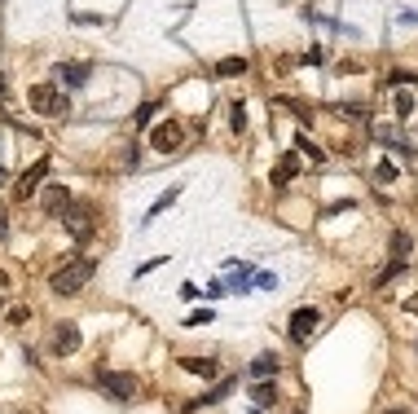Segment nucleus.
Instances as JSON below:
<instances>
[{"instance_id":"1","label":"nucleus","mask_w":418,"mask_h":414,"mask_svg":"<svg viewBox=\"0 0 418 414\" xmlns=\"http://www.w3.org/2000/svg\"><path fill=\"white\" fill-rule=\"evenodd\" d=\"M93 273H97V256H75L71 265H62L53 278H49V291L53 296H80Z\"/></svg>"},{"instance_id":"2","label":"nucleus","mask_w":418,"mask_h":414,"mask_svg":"<svg viewBox=\"0 0 418 414\" xmlns=\"http://www.w3.org/2000/svg\"><path fill=\"white\" fill-rule=\"evenodd\" d=\"M27 101H31V111L44 115V119H62V115H71V101H66V93H62L58 80H40V84H31Z\"/></svg>"},{"instance_id":"3","label":"nucleus","mask_w":418,"mask_h":414,"mask_svg":"<svg viewBox=\"0 0 418 414\" xmlns=\"http://www.w3.org/2000/svg\"><path fill=\"white\" fill-rule=\"evenodd\" d=\"M62 225H66V234H71L75 243H88V238L97 234V212H93V203H71L66 216H62Z\"/></svg>"},{"instance_id":"4","label":"nucleus","mask_w":418,"mask_h":414,"mask_svg":"<svg viewBox=\"0 0 418 414\" xmlns=\"http://www.w3.org/2000/svg\"><path fill=\"white\" fill-rule=\"evenodd\" d=\"M97 383H101V393L111 401H119V405H128L137 397V375L133 370H97Z\"/></svg>"},{"instance_id":"5","label":"nucleus","mask_w":418,"mask_h":414,"mask_svg":"<svg viewBox=\"0 0 418 414\" xmlns=\"http://www.w3.org/2000/svg\"><path fill=\"white\" fill-rule=\"evenodd\" d=\"M44 176H49V154H40V159L27 168V172H22L18 176V186H14V198H22V203H27L31 194H40V186H44Z\"/></svg>"},{"instance_id":"6","label":"nucleus","mask_w":418,"mask_h":414,"mask_svg":"<svg viewBox=\"0 0 418 414\" xmlns=\"http://www.w3.org/2000/svg\"><path fill=\"white\" fill-rule=\"evenodd\" d=\"M180 141H185V128H180L176 119H168V123H159L150 133V146L154 150H163V154H172V150H180Z\"/></svg>"},{"instance_id":"7","label":"nucleus","mask_w":418,"mask_h":414,"mask_svg":"<svg viewBox=\"0 0 418 414\" xmlns=\"http://www.w3.org/2000/svg\"><path fill=\"white\" fill-rule=\"evenodd\" d=\"M317 322H322V313H317V308H295V313H291V340L295 344H308L312 340V330H317Z\"/></svg>"},{"instance_id":"8","label":"nucleus","mask_w":418,"mask_h":414,"mask_svg":"<svg viewBox=\"0 0 418 414\" xmlns=\"http://www.w3.org/2000/svg\"><path fill=\"white\" fill-rule=\"evenodd\" d=\"M80 344H84L80 326H75V322H58V330H53V353H58V357H71V353H80Z\"/></svg>"},{"instance_id":"9","label":"nucleus","mask_w":418,"mask_h":414,"mask_svg":"<svg viewBox=\"0 0 418 414\" xmlns=\"http://www.w3.org/2000/svg\"><path fill=\"white\" fill-rule=\"evenodd\" d=\"M233 388H238V379H233V375H225V379H216L212 388H207V393L198 397V401H185V414H194L198 405H216V401H225L229 393H233Z\"/></svg>"},{"instance_id":"10","label":"nucleus","mask_w":418,"mask_h":414,"mask_svg":"<svg viewBox=\"0 0 418 414\" xmlns=\"http://www.w3.org/2000/svg\"><path fill=\"white\" fill-rule=\"evenodd\" d=\"M295 172H300V150H286L282 159H277V168H273V176H269V186L273 190H286L295 181Z\"/></svg>"},{"instance_id":"11","label":"nucleus","mask_w":418,"mask_h":414,"mask_svg":"<svg viewBox=\"0 0 418 414\" xmlns=\"http://www.w3.org/2000/svg\"><path fill=\"white\" fill-rule=\"evenodd\" d=\"M88 75H93V66H88V62H58V66H53V80H58V84L66 80L71 89L88 84Z\"/></svg>"},{"instance_id":"12","label":"nucleus","mask_w":418,"mask_h":414,"mask_svg":"<svg viewBox=\"0 0 418 414\" xmlns=\"http://www.w3.org/2000/svg\"><path fill=\"white\" fill-rule=\"evenodd\" d=\"M71 190L66 186H44V216H66V207H71Z\"/></svg>"},{"instance_id":"13","label":"nucleus","mask_w":418,"mask_h":414,"mask_svg":"<svg viewBox=\"0 0 418 414\" xmlns=\"http://www.w3.org/2000/svg\"><path fill=\"white\" fill-rule=\"evenodd\" d=\"M180 370H190L198 379H220V366L212 357H180Z\"/></svg>"},{"instance_id":"14","label":"nucleus","mask_w":418,"mask_h":414,"mask_svg":"<svg viewBox=\"0 0 418 414\" xmlns=\"http://www.w3.org/2000/svg\"><path fill=\"white\" fill-rule=\"evenodd\" d=\"M176 198H180V190H176V186H172L168 194H159V198H154V203H150V212H146V221H141V225H154V221H159V216L168 212V207H172Z\"/></svg>"},{"instance_id":"15","label":"nucleus","mask_w":418,"mask_h":414,"mask_svg":"<svg viewBox=\"0 0 418 414\" xmlns=\"http://www.w3.org/2000/svg\"><path fill=\"white\" fill-rule=\"evenodd\" d=\"M277 370H282V361H277L273 353H260V357L251 361V375H255V379H269V375H277Z\"/></svg>"},{"instance_id":"16","label":"nucleus","mask_w":418,"mask_h":414,"mask_svg":"<svg viewBox=\"0 0 418 414\" xmlns=\"http://www.w3.org/2000/svg\"><path fill=\"white\" fill-rule=\"evenodd\" d=\"M247 58H220L216 62V75H220V80H233V75H247Z\"/></svg>"},{"instance_id":"17","label":"nucleus","mask_w":418,"mask_h":414,"mask_svg":"<svg viewBox=\"0 0 418 414\" xmlns=\"http://www.w3.org/2000/svg\"><path fill=\"white\" fill-rule=\"evenodd\" d=\"M295 150L304 154V159H308V163H322V159H326V150H322L317 141H308L304 133H295Z\"/></svg>"},{"instance_id":"18","label":"nucleus","mask_w":418,"mask_h":414,"mask_svg":"<svg viewBox=\"0 0 418 414\" xmlns=\"http://www.w3.org/2000/svg\"><path fill=\"white\" fill-rule=\"evenodd\" d=\"M251 397H255V410H269V405L277 401V388H273V383H255Z\"/></svg>"},{"instance_id":"19","label":"nucleus","mask_w":418,"mask_h":414,"mask_svg":"<svg viewBox=\"0 0 418 414\" xmlns=\"http://www.w3.org/2000/svg\"><path fill=\"white\" fill-rule=\"evenodd\" d=\"M405 269H409V256H392V265L379 273V287H387V282L397 278V273H405Z\"/></svg>"},{"instance_id":"20","label":"nucleus","mask_w":418,"mask_h":414,"mask_svg":"<svg viewBox=\"0 0 418 414\" xmlns=\"http://www.w3.org/2000/svg\"><path fill=\"white\" fill-rule=\"evenodd\" d=\"M229 128L233 133H247V106L243 101H229Z\"/></svg>"},{"instance_id":"21","label":"nucleus","mask_w":418,"mask_h":414,"mask_svg":"<svg viewBox=\"0 0 418 414\" xmlns=\"http://www.w3.org/2000/svg\"><path fill=\"white\" fill-rule=\"evenodd\" d=\"M397 115H401V119L414 115V97H409V93H397Z\"/></svg>"},{"instance_id":"22","label":"nucleus","mask_w":418,"mask_h":414,"mask_svg":"<svg viewBox=\"0 0 418 414\" xmlns=\"http://www.w3.org/2000/svg\"><path fill=\"white\" fill-rule=\"evenodd\" d=\"M392 256H409V234H392Z\"/></svg>"},{"instance_id":"23","label":"nucleus","mask_w":418,"mask_h":414,"mask_svg":"<svg viewBox=\"0 0 418 414\" xmlns=\"http://www.w3.org/2000/svg\"><path fill=\"white\" fill-rule=\"evenodd\" d=\"M154 115H159V106H154V101H146V106H141V111H137V115H133V119H137V123H141V128H146V123H150V119H154Z\"/></svg>"},{"instance_id":"24","label":"nucleus","mask_w":418,"mask_h":414,"mask_svg":"<svg viewBox=\"0 0 418 414\" xmlns=\"http://www.w3.org/2000/svg\"><path fill=\"white\" fill-rule=\"evenodd\" d=\"M255 287H265V291H277V278H273V273H255Z\"/></svg>"},{"instance_id":"25","label":"nucleus","mask_w":418,"mask_h":414,"mask_svg":"<svg viewBox=\"0 0 418 414\" xmlns=\"http://www.w3.org/2000/svg\"><path fill=\"white\" fill-rule=\"evenodd\" d=\"M159 265H168V256H150V261L137 269V278H141V273H150V269H159Z\"/></svg>"},{"instance_id":"26","label":"nucleus","mask_w":418,"mask_h":414,"mask_svg":"<svg viewBox=\"0 0 418 414\" xmlns=\"http://www.w3.org/2000/svg\"><path fill=\"white\" fill-rule=\"evenodd\" d=\"M392 176H397V168H392V163H379L374 168V181H392Z\"/></svg>"},{"instance_id":"27","label":"nucleus","mask_w":418,"mask_h":414,"mask_svg":"<svg viewBox=\"0 0 418 414\" xmlns=\"http://www.w3.org/2000/svg\"><path fill=\"white\" fill-rule=\"evenodd\" d=\"M207 322H212V308H203V313H194L185 326H207Z\"/></svg>"},{"instance_id":"28","label":"nucleus","mask_w":418,"mask_h":414,"mask_svg":"<svg viewBox=\"0 0 418 414\" xmlns=\"http://www.w3.org/2000/svg\"><path fill=\"white\" fill-rule=\"evenodd\" d=\"M137 159H141L137 146H128V150H123V168H137Z\"/></svg>"},{"instance_id":"29","label":"nucleus","mask_w":418,"mask_h":414,"mask_svg":"<svg viewBox=\"0 0 418 414\" xmlns=\"http://www.w3.org/2000/svg\"><path fill=\"white\" fill-rule=\"evenodd\" d=\"M27 318H31V308H9V322H14V326H18V322H27Z\"/></svg>"},{"instance_id":"30","label":"nucleus","mask_w":418,"mask_h":414,"mask_svg":"<svg viewBox=\"0 0 418 414\" xmlns=\"http://www.w3.org/2000/svg\"><path fill=\"white\" fill-rule=\"evenodd\" d=\"M203 296H207V300H220V296H225V282H212V287H207Z\"/></svg>"},{"instance_id":"31","label":"nucleus","mask_w":418,"mask_h":414,"mask_svg":"<svg viewBox=\"0 0 418 414\" xmlns=\"http://www.w3.org/2000/svg\"><path fill=\"white\" fill-rule=\"evenodd\" d=\"M9 238V216H5V207H0V243Z\"/></svg>"},{"instance_id":"32","label":"nucleus","mask_w":418,"mask_h":414,"mask_svg":"<svg viewBox=\"0 0 418 414\" xmlns=\"http://www.w3.org/2000/svg\"><path fill=\"white\" fill-rule=\"evenodd\" d=\"M405 308H409V313H418V296H414V300H405Z\"/></svg>"},{"instance_id":"33","label":"nucleus","mask_w":418,"mask_h":414,"mask_svg":"<svg viewBox=\"0 0 418 414\" xmlns=\"http://www.w3.org/2000/svg\"><path fill=\"white\" fill-rule=\"evenodd\" d=\"M0 181H9V172H5V168H0Z\"/></svg>"},{"instance_id":"34","label":"nucleus","mask_w":418,"mask_h":414,"mask_svg":"<svg viewBox=\"0 0 418 414\" xmlns=\"http://www.w3.org/2000/svg\"><path fill=\"white\" fill-rule=\"evenodd\" d=\"M387 414H409V410H387Z\"/></svg>"},{"instance_id":"35","label":"nucleus","mask_w":418,"mask_h":414,"mask_svg":"<svg viewBox=\"0 0 418 414\" xmlns=\"http://www.w3.org/2000/svg\"><path fill=\"white\" fill-rule=\"evenodd\" d=\"M0 93H5V75H0Z\"/></svg>"}]
</instances>
